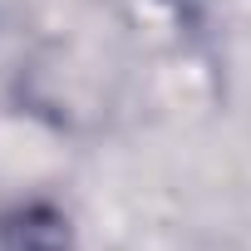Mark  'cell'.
<instances>
[{
    "instance_id": "obj_1",
    "label": "cell",
    "mask_w": 251,
    "mask_h": 251,
    "mask_svg": "<svg viewBox=\"0 0 251 251\" xmlns=\"http://www.w3.org/2000/svg\"><path fill=\"white\" fill-rule=\"evenodd\" d=\"M0 251H74V222L50 197L10 202L0 207Z\"/></svg>"
}]
</instances>
